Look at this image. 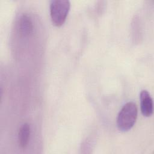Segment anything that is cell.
<instances>
[{"instance_id":"obj_4","label":"cell","mask_w":154,"mask_h":154,"mask_svg":"<svg viewBox=\"0 0 154 154\" xmlns=\"http://www.w3.org/2000/svg\"><path fill=\"white\" fill-rule=\"evenodd\" d=\"M31 135V127L28 123H25L19 128L17 135L18 144L21 148H25L29 143Z\"/></svg>"},{"instance_id":"obj_2","label":"cell","mask_w":154,"mask_h":154,"mask_svg":"<svg viewBox=\"0 0 154 154\" xmlns=\"http://www.w3.org/2000/svg\"><path fill=\"white\" fill-rule=\"evenodd\" d=\"M70 8L68 0H52L50 2V16L54 25L61 26L66 21Z\"/></svg>"},{"instance_id":"obj_1","label":"cell","mask_w":154,"mask_h":154,"mask_svg":"<svg viewBox=\"0 0 154 154\" xmlns=\"http://www.w3.org/2000/svg\"><path fill=\"white\" fill-rule=\"evenodd\" d=\"M138 109L137 105L133 102L125 103L119 111L117 118V125L120 131L130 130L136 122Z\"/></svg>"},{"instance_id":"obj_5","label":"cell","mask_w":154,"mask_h":154,"mask_svg":"<svg viewBox=\"0 0 154 154\" xmlns=\"http://www.w3.org/2000/svg\"><path fill=\"white\" fill-rule=\"evenodd\" d=\"M19 29L20 32L23 36L31 34L33 30V24L31 18L26 14H23L19 19Z\"/></svg>"},{"instance_id":"obj_3","label":"cell","mask_w":154,"mask_h":154,"mask_svg":"<svg viewBox=\"0 0 154 154\" xmlns=\"http://www.w3.org/2000/svg\"><path fill=\"white\" fill-rule=\"evenodd\" d=\"M140 99L142 114L145 117L151 116L153 111V99L148 91L146 90H141Z\"/></svg>"}]
</instances>
